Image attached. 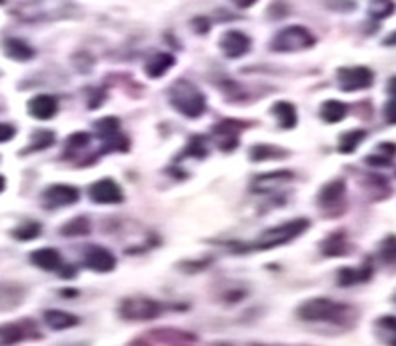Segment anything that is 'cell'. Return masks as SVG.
I'll use <instances>...</instances> for the list:
<instances>
[{
  "label": "cell",
  "instance_id": "6da1fadb",
  "mask_svg": "<svg viewBox=\"0 0 396 346\" xmlns=\"http://www.w3.org/2000/svg\"><path fill=\"white\" fill-rule=\"evenodd\" d=\"M170 104L188 119H198L207 110L205 94L188 81H176L170 86Z\"/></svg>",
  "mask_w": 396,
  "mask_h": 346
},
{
  "label": "cell",
  "instance_id": "7a4b0ae2",
  "mask_svg": "<svg viewBox=\"0 0 396 346\" xmlns=\"http://www.w3.org/2000/svg\"><path fill=\"white\" fill-rule=\"evenodd\" d=\"M348 314V306L331 298H313L298 308V316L306 323H342Z\"/></svg>",
  "mask_w": 396,
  "mask_h": 346
},
{
  "label": "cell",
  "instance_id": "3957f363",
  "mask_svg": "<svg viewBox=\"0 0 396 346\" xmlns=\"http://www.w3.org/2000/svg\"><path fill=\"white\" fill-rule=\"evenodd\" d=\"M309 224L311 223L306 218H296V221H291V223L272 226L269 230H264L254 241V245H251L249 248L251 250H264V248L269 250V248H274V246L289 245L291 241H294L296 236H300L309 228Z\"/></svg>",
  "mask_w": 396,
  "mask_h": 346
},
{
  "label": "cell",
  "instance_id": "277c9868",
  "mask_svg": "<svg viewBox=\"0 0 396 346\" xmlns=\"http://www.w3.org/2000/svg\"><path fill=\"white\" fill-rule=\"evenodd\" d=\"M313 32L304 26H286L284 30H280L271 42V48L274 52H298V50H306L314 46Z\"/></svg>",
  "mask_w": 396,
  "mask_h": 346
},
{
  "label": "cell",
  "instance_id": "5b68a950",
  "mask_svg": "<svg viewBox=\"0 0 396 346\" xmlns=\"http://www.w3.org/2000/svg\"><path fill=\"white\" fill-rule=\"evenodd\" d=\"M163 312L160 303L146 298V296H130L125 298L121 305V314L125 320L130 323H143V320H154Z\"/></svg>",
  "mask_w": 396,
  "mask_h": 346
},
{
  "label": "cell",
  "instance_id": "8992f818",
  "mask_svg": "<svg viewBox=\"0 0 396 346\" xmlns=\"http://www.w3.org/2000/svg\"><path fill=\"white\" fill-rule=\"evenodd\" d=\"M336 81L344 92L366 90L375 84V72L368 66H342L336 70Z\"/></svg>",
  "mask_w": 396,
  "mask_h": 346
},
{
  "label": "cell",
  "instance_id": "52a82bcc",
  "mask_svg": "<svg viewBox=\"0 0 396 346\" xmlns=\"http://www.w3.org/2000/svg\"><path fill=\"white\" fill-rule=\"evenodd\" d=\"M94 128H96L98 139L105 144V152H112V150L126 152L128 150V141L121 132V121L118 119H114V116L101 119L98 123L94 124Z\"/></svg>",
  "mask_w": 396,
  "mask_h": 346
},
{
  "label": "cell",
  "instance_id": "ba28073f",
  "mask_svg": "<svg viewBox=\"0 0 396 346\" xmlns=\"http://www.w3.org/2000/svg\"><path fill=\"white\" fill-rule=\"evenodd\" d=\"M79 201H81V192H79L76 186H70V184H52L42 194V204L48 210L70 206V204H76Z\"/></svg>",
  "mask_w": 396,
  "mask_h": 346
},
{
  "label": "cell",
  "instance_id": "9c48e42d",
  "mask_svg": "<svg viewBox=\"0 0 396 346\" xmlns=\"http://www.w3.org/2000/svg\"><path fill=\"white\" fill-rule=\"evenodd\" d=\"M90 201L96 204H121L125 201L123 188L112 179H101L88 188Z\"/></svg>",
  "mask_w": 396,
  "mask_h": 346
},
{
  "label": "cell",
  "instance_id": "30bf717a",
  "mask_svg": "<svg viewBox=\"0 0 396 346\" xmlns=\"http://www.w3.org/2000/svg\"><path fill=\"white\" fill-rule=\"evenodd\" d=\"M84 266L88 270H94V272H110L114 270L116 266V258L114 254L108 250V248H103V246H88L84 250Z\"/></svg>",
  "mask_w": 396,
  "mask_h": 346
},
{
  "label": "cell",
  "instance_id": "8fae6325",
  "mask_svg": "<svg viewBox=\"0 0 396 346\" xmlns=\"http://www.w3.org/2000/svg\"><path fill=\"white\" fill-rule=\"evenodd\" d=\"M251 39L240 32V30H229L225 32V37L220 39V50L229 57V59H240L251 50Z\"/></svg>",
  "mask_w": 396,
  "mask_h": 346
},
{
  "label": "cell",
  "instance_id": "7c38bea8",
  "mask_svg": "<svg viewBox=\"0 0 396 346\" xmlns=\"http://www.w3.org/2000/svg\"><path fill=\"white\" fill-rule=\"evenodd\" d=\"M346 196V183L342 179H334L331 183H326L320 192H318V206L324 210H333L336 206L344 203Z\"/></svg>",
  "mask_w": 396,
  "mask_h": 346
},
{
  "label": "cell",
  "instance_id": "4fadbf2b",
  "mask_svg": "<svg viewBox=\"0 0 396 346\" xmlns=\"http://www.w3.org/2000/svg\"><path fill=\"white\" fill-rule=\"evenodd\" d=\"M28 112L37 121H50L59 112V101L50 94H39L28 102Z\"/></svg>",
  "mask_w": 396,
  "mask_h": 346
},
{
  "label": "cell",
  "instance_id": "5bb4252c",
  "mask_svg": "<svg viewBox=\"0 0 396 346\" xmlns=\"http://www.w3.org/2000/svg\"><path fill=\"white\" fill-rule=\"evenodd\" d=\"M292 172L289 170H278V172H271V174H262V176H256V181L252 183V190L254 192H272L276 188H280L282 184L291 183Z\"/></svg>",
  "mask_w": 396,
  "mask_h": 346
},
{
  "label": "cell",
  "instance_id": "9a60e30c",
  "mask_svg": "<svg viewBox=\"0 0 396 346\" xmlns=\"http://www.w3.org/2000/svg\"><path fill=\"white\" fill-rule=\"evenodd\" d=\"M174 62L176 59L170 54V52H158V54H154L152 59H148L145 64V72L148 79H160V77H165L168 70L174 66Z\"/></svg>",
  "mask_w": 396,
  "mask_h": 346
},
{
  "label": "cell",
  "instance_id": "2e32d148",
  "mask_svg": "<svg viewBox=\"0 0 396 346\" xmlns=\"http://www.w3.org/2000/svg\"><path fill=\"white\" fill-rule=\"evenodd\" d=\"M30 263L42 270H59L63 265V256L56 248H39L30 254Z\"/></svg>",
  "mask_w": 396,
  "mask_h": 346
},
{
  "label": "cell",
  "instance_id": "e0dca14e",
  "mask_svg": "<svg viewBox=\"0 0 396 346\" xmlns=\"http://www.w3.org/2000/svg\"><path fill=\"white\" fill-rule=\"evenodd\" d=\"M214 136L216 143L220 144L222 150H232L238 144V123L232 121H225V123L214 126Z\"/></svg>",
  "mask_w": 396,
  "mask_h": 346
},
{
  "label": "cell",
  "instance_id": "ac0fdd59",
  "mask_svg": "<svg viewBox=\"0 0 396 346\" xmlns=\"http://www.w3.org/2000/svg\"><path fill=\"white\" fill-rule=\"evenodd\" d=\"M353 248L348 245V238H346V232L338 230L333 232L324 243H322V254L324 256H344L348 254Z\"/></svg>",
  "mask_w": 396,
  "mask_h": 346
},
{
  "label": "cell",
  "instance_id": "d6986e66",
  "mask_svg": "<svg viewBox=\"0 0 396 346\" xmlns=\"http://www.w3.org/2000/svg\"><path fill=\"white\" fill-rule=\"evenodd\" d=\"M373 276V266L371 263H364L362 268H340L338 270V285L340 286H351L356 283H366Z\"/></svg>",
  "mask_w": 396,
  "mask_h": 346
},
{
  "label": "cell",
  "instance_id": "ffe728a7",
  "mask_svg": "<svg viewBox=\"0 0 396 346\" xmlns=\"http://www.w3.org/2000/svg\"><path fill=\"white\" fill-rule=\"evenodd\" d=\"M348 116V106L340 101H324L320 106V119L324 123L336 124Z\"/></svg>",
  "mask_w": 396,
  "mask_h": 346
},
{
  "label": "cell",
  "instance_id": "44dd1931",
  "mask_svg": "<svg viewBox=\"0 0 396 346\" xmlns=\"http://www.w3.org/2000/svg\"><path fill=\"white\" fill-rule=\"evenodd\" d=\"M4 54H6L8 59H12V61L26 62L34 57V50H32V46H28L24 41L6 39V41H4Z\"/></svg>",
  "mask_w": 396,
  "mask_h": 346
},
{
  "label": "cell",
  "instance_id": "7402d4cb",
  "mask_svg": "<svg viewBox=\"0 0 396 346\" xmlns=\"http://www.w3.org/2000/svg\"><path fill=\"white\" fill-rule=\"evenodd\" d=\"M148 336H152V340H154V338H163V340H158V343H163V345H190V343H196V338H194L192 334L180 332V330H156V332H152V334H148ZM152 340H145L143 345H150ZM158 343H156V345H158Z\"/></svg>",
  "mask_w": 396,
  "mask_h": 346
},
{
  "label": "cell",
  "instance_id": "603a6c76",
  "mask_svg": "<svg viewBox=\"0 0 396 346\" xmlns=\"http://www.w3.org/2000/svg\"><path fill=\"white\" fill-rule=\"evenodd\" d=\"M44 323L52 330H66L79 325V318L74 314H68L64 310H46L44 312Z\"/></svg>",
  "mask_w": 396,
  "mask_h": 346
},
{
  "label": "cell",
  "instance_id": "cb8c5ba5",
  "mask_svg": "<svg viewBox=\"0 0 396 346\" xmlns=\"http://www.w3.org/2000/svg\"><path fill=\"white\" fill-rule=\"evenodd\" d=\"M366 136H368V132L362 130V128L346 130V132L340 134V139H338V152H340V154H353Z\"/></svg>",
  "mask_w": 396,
  "mask_h": 346
},
{
  "label": "cell",
  "instance_id": "d4e9b609",
  "mask_svg": "<svg viewBox=\"0 0 396 346\" xmlns=\"http://www.w3.org/2000/svg\"><path fill=\"white\" fill-rule=\"evenodd\" d=\"M272 114L278 119V124L284 128V130H292L296 123H298V119H296V108L292 106L291 102H276L274 106H272Z\"/></svg>",
  "mask_w": 396,
  "mask_h": 346
},
{
  "label": "cell",
  "instance_id": "484cf974",
  "mask_svg": "<svg viewBox=\"0 0 396 346\" xmlns=\"http://www.w3.org/2000/svg\"><path fill=\"white\" fill-rule=\"evenodd\" d=\"M376 334L382 343L396 345V316H382L376 320Z\"/></svg>",
  "mask_w": 396,
  "mask_h": 346
},
{
  "label": "cell",
  "instance_id": "4316f807",
  "mask_svg": "<svg viewBox=\"0 0 396 346\" xmlns=\"http://www.w3.org/2000/svg\"><path fill=\"white\" fill-rule=\"evenodd\" d=\"M61 234L63 236H86V234H90V221L86 216H79L74 221H68L61 228Z\"/></svg>",
  "mask_w": 396,
  "mask_h": 346
},
{
  "label": "cell",
  "instance_id": "83f0119b",
  "mask_svg": "<svg viewBox=\"0 0 396 346\" xmlns=\"http://www.w3.org/2000/svg\"><path fill=\"white\" fill-rule=\"evenodd\" d=\"M56 141L54 132L52 130H37L32 134V141H30V146L24 150V152H37V150H44L48 146H52Z\"/></svg>",
  "mask_w": 396,
  "mask_h": 346
},
{
  "label": "cell",
  "instance_id": "f1b7e54d",
  "mask_svg": "<svg viewBox=\"0 0 396 346\" xmlns=\"http://www.w3.org/2000/svg\"><path fill=\"white\" fill-rule=\"evenodd\" d=\"M26 336H28V332L24 330V325L0 326V338H2V343H6V345L21 343Z\"/></svg>",
  "mask_w": 396,
  "mask_h": 346
},
{
  "label": "cell",
  "instance_id": "f546056e",
  "mask_svg": "<svg viewBox=\"0 0 396 346\" xmlns=\"http://www.w3.org/2000/svg\"><path fill=\"white\" fill-rule=\"evenodd\" d=\"M393 12H395V2L393 0H373L371 6H368V14L376 21L388 19Z\"/></svg>",
  "mask_w": 396,
  "mask_h": 346
},
{
  "label": "cell",
  "instance_id": "4dcf8cb0",
  "mask_svg": "<svg viewBox=\"0 0 396 346\" xmlns=\"http://www.w3.org/2000/svg\"><path fill=\"white\" fill-rule=\"evenodd\" d=\"M278 156H286V152L284 150H278L276 146H271V144H256V146H252L251 150V159L252 161H256V163H260V161H264V159H278Z\"/></svg>",
  "mask_w": 396,
  "mask_h": 346
},
{
  "label": "cell",
  "instance_id": "1f68e13d",
  "mask_svg": "<svg viewBox=\"0 0 396 346\" xmlns=\"http://www.w3.org/2000/svg\"><path fill=\"white\" fill-rule=\"evenodd\" d=\"M378 254H380V261H382V263H386V265H396V236L395 234H390V236H386V238L382 241Z\"/></svg>",
  "mask_w": 396,
  "mask_h": 346
},
{
  "label": "cell",
  "instance_id": "d6a6232c",
  "mask_svg": "<svg viewBox=\"0 0 396 346\" xmlns=\"http://www.w3.org/2000/svg\"><path fill=\"white\" fill-rule=\"evenodd\" d=\"M41 224L39 223H28V224H22L19 228H14L12 230V236L17 238V241H22V243H26V241H32V238H37V236H41Z\"/></svg>",
  "mask_w": 396,
  "mask_h": 346
},
{
  "label": "cell",
  "instance_id": "836d02e7",
  "mask_svg": "<svg viewBox=\"0 0 396 346\" xmlns=\"http://www.w3.org/2000/svg\"><path fill=\"white\" fill-rule=\"evenodd\" d=\"M88 144H90V134L88 132H74L66 141V146L70 150H81V148H86Z\"/></svg>",
  "mask_w": 396,
  "mask_h": 346
},
{
  "label": "cell",
  "instance_id": "e575fe53",
  "mask_svg": "<svg viewBox=\"0 0 396 346\" xmlns=\"http://www.w3.org/2000/svg\"><path fill=\"white\" fill-rule=\"evenodd\" d=\"M187 156H196V159H205L207 156V146L202 136H194L187 148Z\"/></svg>",
  "mask_w": 396,
  "mask_h": 346
},
{
  "label": "cell",
  "instance_id": "d590c367",
  "mask_svg": "<svg viewBox=\"0 0 396 346\" xmlns=\"http://www.w3.org/2000/svg\"><path fill=\"white\" fill-rule=\"evenodd\" d=\"M390 161L393 159H386V156H382V154H371V156H366L364 159V163L371 164V166H380V168H386V166H390Z\"/></svg>",
  "mask_w": 396,
  "mask_h": 346
},
{
  "label": "cell",
  "instance_id": "8d00e7d4",
  "mask_svg": "<svg viewBox=\"0 0 396 346\" xmlns=\"http://www.w3.org/2000/svg\"><path fill=\"white\" fill-rule=\"evenodd\" d=\"M14 134H17V128H14L12 124L0 123V143H8V141H12Z\"/></svg>",
  "mask_w": 396,
  "mask_h": 346
},
{
  "label": "cell",
  "instance_id": "74e56055",
  "mask_svg": "<svg viewBox=\"0 0 396 346\" xmlns=\"http://www.w3.org/2000/svg\"><path fill=\"white\" fill-rule=\"evenodd\" d=\"M384 121L388 124H396V99H390L384 104Z\"/></svg>",
  "mask_w": 396,
  "mask_h": 346
},
{
  "label": "cell",
  "instance_id": "f35d334b",
  "mask_svg": "<svg viewBox=\"0 0 396 346\" xmlns=\"http://www.w3.org/2000/svg\"><path fill=\"white\" fill-rule=\"evenodd\" d=\"M378 152L386 159H395L396 156V144L395 143H382L378 144Z\"/></svg>",
  "mask_w": 396,
  "mask_h": 346
},
{
  "label": "cell",
  "instance_id": "ab89813d",
  "mask_svg": "<svg viewBox=\"0 0 396 346\" xmlns=\"http://www.w3.org/2000/svg\"><path fill=\"white\" fill-rule=\"evenodd\" d=\"M386 94L390 96V99H396V77H393L388 84H386Z\"/></svg>",
  "mask_w": 396,
  "mask_h": 346
},
{
  "label": "cell",
  "instance_id": "60d3db41",
  "mask_svg": "<svg viewBox=\"0 0 396 346\" xmlns=\"http://www.w3.org/2000/svg\"><path fill=\"white\" fill-rule=\"evenodd\" d=\"M61 276L63 278H72V276H76V268L74 266H66L61 270Z\"/></svg>",
  "mask_w": 396,
  "mask_h": 346
},
{
  "label": "cell",
  "instance_id": "b9f144b4",
  "mask_svg": "<svg viewBox=\"0 0 396 346\" xmlns=\"http://www.w3.org/2000/svg\"><path fill=\"white\" fill-rule=\"evenodd\" d=\"M382 44H384V46H396V30L393 34H388V37L382 41Z\"/></svg>",
  "mask_w": 396,
  "mask_h": 346
},
{
  "label": "cell",
  "instance_id": "7bdbcfd3",
  "mask_svg": "<svg viewBox=\"0 0 396 346\" xmlns=\"http://www.w3.org/2000/svg\"><path fill=\"white\" fill-rule=\"evenodd\" d=\"M256 0H234V4L236 6H240V8H249V6H252Z\"/></svg>",
  "mask_w": 396,
  "mask_h": 346
},
{
  "label": "cell",
  "instance_id": "ee69618b",
  "mask_svg": "<svg viewBox=\"0 0 396 346\" xmlns=\"http://www.w3.org/2000/svg\"><path fill=\"white\" fill-rule=\"evenodd\" d=\"M4 186H6V181H4V176L0 174V192L4 190Z\"/></svg>",
  "mask_w": 396,
  "mask_h": 346
},
{
  "label": "cell",
  "instance_id": "f6af8a7d",
  "mask_svg": "<svg viewBox=\"0 0 396 346\" xmlns=\"http://www.w3.org/2000/svg\"><path fill=\"white\" fill-rule=\"evenodd\" d=\"M393 301H395V303H396V294H395V298H393Z\"/></svg>",
  "mask_w": 396,
  "mask_h": 346
},
{
  "label": "cell",
  "instance_id": "bcb514c9",
  "mask_svg": "<svg viewBox=\"0 0 396 346\" xmlns=\"http://www.w3.org/2000/svg\"><path fill=\"white\" fill-rule=\"evenodd\" d=\"M2 2H4V0H0V4H2Z\"/></svg>",
  "mask_w": 396,
  "mask_h": 346
}]
</instances>
